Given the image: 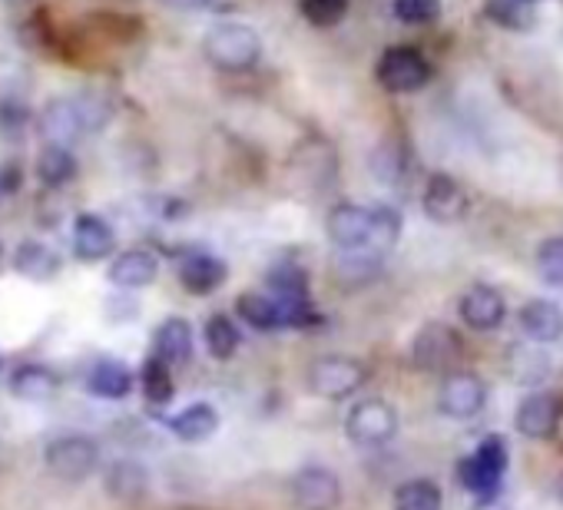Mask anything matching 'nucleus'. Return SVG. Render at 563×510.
I'll list each match as a JSON object with an SVG mask.
<instances>
[{"instance_id":"f257e3e1","label":"nucleus","mask_w":563,"mask_h":510,"mask_svg":"<svg viewBox=\"0 0 563 510\" xmlns=\"http://www.w3.org/2000/svg\"><path fill=\"white\" fill-rule=\"evenodd\" d=\"M110 120V104L103 97L84 94V97H57L44 107L40 117V133L53 146H70L79 136L94 130H103Z\"/></svg>"},{"instance_id":"f03ea898","label":"nucleus","mask_w":563,"mask_h":510,"mask_svg":"<svg viewBox=\"0 0 563 510\" xmlns=\"http://www.w3.org/2000/svg\"><path fill=\"white\" fill-rule=\"evenodd\" d=\"M203 47H206L209 63L219 66V70H229V73L249 70L262 57V37H259V31L249 27V24H235V21L216 24L206 34Z\"/></svg>"},{"instance_id":"7ed1b4c3","label":"nucleus","mask_w":563,"mask_h":510,"mask_svg":"<svg viewBox=\"0 0 563 510\" xmlns=\"http://www.w3.org/2000/svg\"><path fill=\"white\" fill-rule=\"evenodd\" d=\"M507 461H511L507 441L501 435H488L485 441L477 445V451L470 458L461 461L457 477L480 500H494L498 490H501V477L507 471Z\"/></svg>"},{"instance_id":"20e7f679","label":"nucleus","mask_w":563,"mask_h":510,"mask_svg":"<svg viewBox=\"0 0 563 510\" xmlns=\"http://www.w3.org/2000/svg\"><path fill=\"white\" fill-rule=\"evenodd\" d=\"M329 239L339 252H355V248H368L375 255H381L375 248V229H378V209L368 206H355V203H339L329 209L326 219Z\"/></svg>"},{"instance_id":"39448f33","label":"nucleus","mask_w":563,"mask_h":510,"mask_svg":"<svg viewBox=\"0 0 563 510\" xmlns=\"http://www.w3.org/2000/svg\"><path fill=\"white\" fill-rule=\"evenodd\" d=\"M375 76L388 94H415L431 80V63L415 47H391L381 53Z\"/></svg>"},{"instance_id":"423d86ee","label":"nucleus","mask_w":563,"mask_h":510,"mask_svg":"<svg viewBox=\"0 0 563 510\" xmlns=\"http://www.w3.org/2000/svg\"><path fill=\"white\" fill-rule=\"evenodd\" d=\"M44 461H47V471L60 481H84L97 471L100 448L87 435H63L47 445Z\"/></svg>"},{"instance_id":"0eeeda50","label":"nucleus","mask_w":563,"mask_h":510,"mask_svg":"<svg viewBox=\"0 0 563 510\" xmlns=\"http://www.w3.org/2000/svg\"><path fill=\"white\" fill-rule=\"evenodd\" d=\"M368 372L362 362L348 359V355H326L315 359L308 368V388L329 401H342L348 394H355L365 385Z\"/></svg>"},{"instance_id":"6e6552de","label":"nucleus","mask_w":563,"mask_h":510,"mask_svg":"<svg viewBox=\"0 0 563 510\" xmlns=\"http://www.w3.org/2000/svg\"><path fill=\"white\" fill-rule=\"evenodd\" d=\"M345 435L355 445H368V448H381L397 435V411L384 401V398H368L358 401L348 411L345 421Z\"/></svg>"},{"instance_id":"1a4fd4ad","label":"nucleus","mask_w":563,"mask_h":510,"mask_svg":"<svg viewBox=\"0 0 563 510\" xmlns=\"http://www.w3.org/2000/svg\"><path fill=\"white\" fill-rule=\"evenodd\" d=\"M461 335L444 321H428L412 345V359L421 372H451L461 359Z\"/></svg>"},{"instance_id":"9d476101","label":"nucleus","mask_w":563,"mask_h":510,"mask_svg":"<svg viewBox=\"0 0 563 510\" xmlns=\"http://www.w3.org/2000/svg\"><path fill=\"white\" fill-rule=\"evenodd\" d=\"M488 401V388L474 372H448L441 391H438V408L441 414L454 417V421H467L474 417Z\"/></svg>"},{"instance_id":"9b49d317","label":"nucleus","mask_w":563,"mask_h":510,"mask_svg":"<svg viewBox=\"0 0 563 510\" xmlns=\"http://www.w3.org/2000/svg\"><path fill=\"white\" fill-rule=\"evenodd\" d=\"M292 497L302 510H335L342 500V484L329 467H302L292 481Z\"/></svg>"},{"instance_id":"f8f14e48","label":"nucleus","mask_w":563,"mask_h":510,"mask_svg":"<svg viewBox=\"0 0 563 510\" xmlns=\"http://www.w3.org/2000/svg\"><path fill=\"white\" fill-rule=\"evenodd\" d=\"M504 312H507V305H504V295L498 292V289H491V286H470L464 295H461V302H457V315H461V321L467 325V328H474V331H494L501 321H504Z\"/></svg>"},{"instance_id":"ddd939ff","label":"nucleus","mask_w":563,"mask_h":510,"mask_svg":"<svg viewBox=\"0 0 563 510\" xmlns=\"http://www.w3.org/2000/svg\"><path fill=\"white\" fill-rule=\"evenodd\" d=\"M517 432L530 441H543L556 432L560 424V401L550 391H530L514 414Z\"/></svg>"},{"instance_id":"4468645a","label":"nucleus","mask_w":563,"mask_h":510,"mask_svg":"<svg viewBox=\"0 0 563 510\" xmlns=\"http://www.w3.org/2000/svg\"><path fill=\"white\" fill-rule=\"evenodd\" d=\"M425 212L435 219V222H457V219H464V212H467V193H464V186L454 180V177H448V173H435V177H428V183H425Z\"/></svg>"},{"instance_id":"2eb2a0df","label":"nucleus","mask_w":563,"mask_h":510,"mask_svg":"<svg viewBox=\"0 0 563 510\" xmlns=\"http://www.w3.org/2000/svg\"><path fill=\"white\" fill-rule=\"evenodd\" d=\"M113 248H117V235H113L107 219H100L94 212L76 216L73 252H76L79 263H100V259H107V255H113Z\"/></svg>"},{"instance_id":"dca6fc26","label":"nucleus","mask_w":563,"mask_h":510,"mask_svg":"<svg viewBox=\"0 0 563 510\" xmlns=\"http://www.w3.org/2000/svg\"><path fill=\"white\" fill-rule=\"evenodd\" d=\"M225 276H229L225 263L212 252H189L180 263V282L193 295H212L216 289H222Z\"/></svg>"},{"instance_id":"f3484780","label":"nucleus","mask_w":563,"mask_h":510,"mask_svg":"<svg viewBox=\"0 0 563 510\" xmlns=\"http://www.w3.org/2000/svg\"><path fill=\"white\" fill-rule=\"evenodd\" d=\"M521 331L530 338V342L550 345L563 338V308L550 299H530L521 308Z\"/></svg>"},{"instance_id":"a211bd4d","label":"nucleus","mask_w":563,"mask_h":510,"mask_svg":"<svg viewBox=\"0 0 563 510\" xmlns=\"http://www.w3.org/2000/svg\"><path fill=\"white\" fill-rule=\"evenodd\" d=\"M156 276H159V263L146 248H130L110 263V282L117 289H146L156 282Z\"/></svg>"},{"instance_id":"6ab92c4d","label":"nucleus","mask_w":563,"mask_h":510,"mask_svg":"<svg viewBox=\"0 0 563 510\" xmlns=\"http://www.w3.org/2000/svg\"><path fill=\"white\" fill-rule=\"evenodd\" d=\"M152 345H156V355L163 359L170 368L186 365L193 359V325L186 318H180V315L167 318L163 325L156 328Z\"/></svg>"},{"instance_id":"aec40b11","label":"nucleus","mask_w":563,"mask_h":510,"mask_svg":"<svg viewBox=\"0 0 563 510\" xmlns=\"http://www.w3.org/2000/svg\"><path fill=\"white\" fill-rule=\"evenodd\" d=\"M170 428H173V435H176L180 441L199 445V441H206V438L216 435V428H219V414H216L212 404H203V401H199V404L183 408V411L170 421Z\"/></svg>"},{"instance_id":"412c9836","label":"nucleus","mask_w":563,"mask_h":510,"mask_svg":"<svg viewBox=\"0 0 563 510\" xmlns=\"http://www.w3.org/2000/svg\"><path fill=\"white\" fill-rule=\"evenodd\" d=\"M87 391L97 394V398H107V401H120L133 391V375L126 365L113 362V359H103L90 368L87 375Z\"/></svg>"},{"instance_id":"4be33fe9","label":"nucleus","mask_w":563,"mask_h":510,"mask_svg":"<svg viewBox=\"0 0 563 510\" xmlns=\"http://www.w3.org/2000/svg\"><path fill=\"white\" fill-rule=\"evenodd\" d=\"M235 312L243 318L249 328H259V331H272V328H285V318H282V302L279 299H269L262 292H246L235 299Z\"/></svg>"},{"instance_id":"5701e85b","label":"nucleus","mask_w":563,"mask_h":510,"mask_svg":"<svg viewBox=\"0 0 563 510\" xmlns=\"http://www.w3.org/2000/svg\"><path fill=\"white\" fill-rule=\"evenodd\" d=\"M14 266L21 276H27L34 282H47L60 272V255L44 242H24L14 255Z\"/></svg>"},{"instance_id":"b1692460","label":"nucleus","mask_w":563,"mask_h":510,"mask_svg":"<svg viewBox=\"0 0 563 510\" xmlns=\"http://www.w3.org/2000/svg\"><path fill=\"white\" fill-rule=\"evenodd\" d=\"M37 177L50 190H60V186L73 183V177H76V156L70 153V146L47 143V149L37 156Z\"/></svg>"},{"instance_id":"393cba45","label":"nucleus","mask_w":563,"mask_h":510,"mask_svg":"<svg viewBox=\"0 0 563 510\" xmlns=\"http://www.w3.org/2000/svg\"><path fill=\"white\" fill-rule=\"evenodd\" d=\"M11 391L21 401H47L57 391V375L44 365H21L11 375Z\"/></svg>"},{"instance_id":"a878e982","label":"nucleus","mask_w":563,"mask_h":510,"mask_svg":"<svg viewBox=\"0 0 563 510\" xmlns=\"http://www.w3.org/2000/svg\"><path fill=\"white\" fill-rule=\"evenodd\" d=\"M441 507H444V494L428 477L405 481L394 490V510H441Z\"/></svg>"},{"instance_id":"bb28decb","label":"nucleus","mask_w":563,"mask_h":510,"mask_svg":"<svg viewBox=\"0 0 563 510\" xmlns=\"http://www.w3.org/2000/svg\"><path fill=\"white\" fill-rule=\"evenodd\" d=\"M143 394H146V401H152V404H167V401H173V375H170V365L159 359V355H152V359H146V365H143Z\"/></svg>"},{"instance_id":"cd10ccee","label":"nucleus","mask_w":563,"mask_h":510,"mask_svg":"<svg viewBox=\"0 0 563 510\" xmlns=\"http://www.w3.org/2000/svg\"><path fill=\"white\" fill-rule=\"evenodd\" d=\"M238 342H243V335H238V328L229 315H212L206 321V349L216 359H232Z\"/></svg>"},{"instance_id":"c85d7f7f","label":"nucleus","mask_w":563,"mask_h":510,"mask_svg":"<svg viewBox=\"0 0 563 510\" xmlns=\"http://www.w3.org/2000/svg\"><path fill=\"white\" fill-rule=\"evenodd\" d=\"M485 17L504 31H527L534 24L530 11L524 0H488L485 4Z\"/></svg>"},{"instance_id":"c756f323","label":"nucleus","mask_w":563,"mask_h":510,"mask_svg":"<svg viewBox=\"0 0 563 510\" xmlns=\"http://www.w3.org/2000/svg\"><path fill=\"white\" fill-rule=\"evenodd\" d=\"M107 487L117 497H143L146 494V471L133 461H117L107 474Z\"/></svg>"},{"instance_id":"7c9ffc66","label":"nucleus","mask_w":563,"mask_h":510,"mask_svg":"<svg viewBox=\"0 0 563 510\" xmlns=\"http://www.w3.org/2000/svg\"><path fill=\"white\" fill-rule=\"evenodd\" d=\"M537 272L547 286L563 289V235L543 239L537 248Z\"/></svg>"},{"instance_id":"2f4dec72","label":"nucleus","mask_w":563,"mask_h":510,"mask_svg":"<svg viewBox=\"0 0 563 510\" xmlns=\"http://www.w3.org/2000/svg\"><path fill=\"white\" fill-rule=\"evenodd\" d=\"M298 11L311 27H335L348 14V0H298Z\"/></svg>"},{"instance_id":"473e14b6","label":"nucleus","mask_w":563,"mask_h":510,"mask_svg":"<svg viewBox=\"0 0 563 510\" xmlns=\"http://www.w3.org/2000/svg\"><path fill=\"white\" fill-rule=\"evenodd\" d=\"M391 11L401 24H435L441 17V0H391Z\"/></svg>"},{"instance_id":"72a5a7b5","label":"nucleus","mask_w":563,"mask_h":510,"mask_svg":"<svg viewBox=\"0 0 563 510\" xmlns=\"http://www.w3.org/2000/svg\"><path fill=\"white\" fill-rule=\"evenodd\" d=\"M269 282L276 289V299H308L305 272L295 263H282L269 272Z\"/></svg>"},{"instance_id":"f704fd0d","label":"nucleus","mask_w":563,"mask_h":510,"mask_svg":"<svg viewBox=\"0 0 563 510\" xmlns=\"http://www.w3.org/2000/svg\"><path fill=\"white\" fill-rule=\"evenodd\" d=\"M24 120H27V110L24 107H4L0 110V126H4L8 133H21L24 130Z\"/></svg>"},{"instance_id":"c9c22d12","label":"nucleus","mask_w":563,"mask_h":510,"mask_svg":"<svg viewBox=\"0 0 563 510\" xmlns=\"http://www.w3.org/2000/svg\"><path fill=\"white\" fill-rule=\"evenodd\" d=\"M163 4H170L176 11H206L216 4V0H163Z\"/></svg>"},{"instance_id":"e433bc0d","label":"nucleus","mask_w":563,"mask_h":510,"mask_svg":"<svg viewBox=\"0 0 563 510\" xmlns=\"http://www.w3.org/2000/svg\"><path fill=\"white\" fill-rule=\"evenodd\" d=\"M0 186H4V193H14L21 186V169L17 166H4V183H0Z\"/></svg>"},{"instance_id":"4c0bfd02","label":"nucleus","mask_w":563,"mask_h":510,"mask_svg":"<svg viewBox=\"0 0 563 510\" xmlns=\"http://www.w3.org/2000/svg\"><path fill=\"white\" fill-rule=\"evenodd\" d=\"M474 510H511V507H507V503H501V500L494 497V500H480Z\"/></svg>"},{"instance_id":"58836bf2","label":"nucleus","mask_w":563,"mask_h":510,"mask_svg":"<svg viewBox=\"0 0 563 510\" xmlns=\"http://www.w3.org/2000/svg\"><path fill=\"white\" fill-rule=\"evenodd\" d=\"M4 4H8V8H24L27 0H4Z\"/></svg>"},{"instance_id":"ea45409f","label":"nucleus","mask_w":563,"mask_h":510,"mask_svg":"<svg viewBox=\"0 0 563 510\" xmlns=\"http://www.w3.org/2000/svg\"><path fill=\"white\" fill-rule=\"evenodd\" d=\"M524 4H534V0H524Z\"/></svg>"},{"instance_id":"a19ab883","label":"nucleus","mask_w":563,"mask_h":510,"mask_svg":"<svg viewBox=\"0 0 563 510\" xmlns=\"http://www.w3.org/2000/svg\"><path fill=\"white\" fill-rule=\"evenodd\" d=\"M0 365H4V359H0Z\"/></svg>"}]
</instances>
